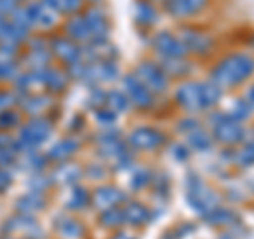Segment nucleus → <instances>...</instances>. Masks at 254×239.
<instances>
[{
	"label": "nucleus",
	"mask_w": 254,
	"mask_h": 239,
	"mask_svg": "<svg viewBox=\"0 0 254 239\" xmlns=\"http://www.w3.org/2000/svg\"><path fill=\"white\" fill-rule=\"evenodd\" d=\"M222 91H233L254 78V53L248 49L229 51L210 68L208 74Z\"/></svg>",
	"instance_id": "f257e3e1"
},
{
	"label": "nucleus",
	"mask_w": 254,
	"mask_h": 239,
	"mask_svg": "<svg viewBox=\"0 0 254 239\" xmlns=\"http://www.w3.org/2000/svg\"><path fill=\"white\" fill-rule=\"evenodd\" d=\"M208 129L212 131L216 144L220 146H240L244 140L254 135V129L250 125H244L229 115V110H212L208 113Z\"/></svg>",
	"instance_id": "f03ea898"
},
{
	"label": "nucleus",
	"mask_w": 254,
	"mask_h": 239,
	"mask_svg": "<svg viewBox=\"0 0 254 239\" xmlns=\"http://www.w3.org/2000/svg\"><path fill=\"white\" fill-rule=\"evenodd\" d=\"M185 201L197 216L205 218L212 210H216L218 205H222V197L214 188L208 186L197 172H187L185 176Z\"/></svg>",
	"instance_id": "7ed1b4c3"
},
{
	"label": "nucleus",
	"mask_w": 254,
	"mask_h": 239,
	"mask_svg": "<svg viewBox=\"0 0 254 239\" xmlns=\"http://www.w3.org/2000/svg\"><path fill=\"white\" fill-rule=\"evenodd\" d=\"M176 36L182 41L189 55H195V58H208L216 49V38H214L212 32L203 30L199 26H193V23L178 26Z\"/></svg>",
	"instance_id": "20e7f679"
},
{
	"label": "nucleus",
	"mask_w": 254,
	"mask_h": 239,
	"mask_svg": "<svg viewBox=\"0 0 254 239\" xmlns=\"http://www.w3.org/2000/svg\"><path fill=\"white\" fill-rule=\"evenodd\" d=\"M174 102L187 115L208 113L205 98H203V81H182L174 89Z\"/></svg>",
	"instance_id": "39448f33"
},
{
	"label": "nucleus",
	"mask_w": 254,
	"mask_h": 239,
	"mask_svg": "<svg viewBox=\"0 0 254 239\" xmlns=\"http://www.w3.org/2000/svg\"><path fill=\"white\" fill-rule=\"evenodd\" d=\"M53 133V125L47 119H32L26 125L19 127V138H17V148L19 150H34L41 146L45 140H49Z\"/></svg>",
	"instance_id": "423d86ee"
},
{
	"label": "nucleus",
	"mask_w": 254,
	"mask_h": 239,
	"mask_svg": "<svg viewBox=\"0 0 254 239\" xmlns=\"http://www.w3.org/2000/svg\"><path fill=\"white\" fill-rule=\"evenodd\" d=\"M133 74H136L155 95L165 93L170 89V81H172V78L165 74V70L161 68V63H159V61H153V60L140 61L138 68L133 70Z\"/></svg>",
	"instance_id": "0eeeda50"
},
{
	"label": "nucleus",
	"mask_w": 254,
	"mask_h": 239,
	"mask_svg": "<svg viewBox=\"0 0 254 239\" xmlns=\"http://www.w3.org/2000/svg\"><path fill=\"white\" fill-rule=\"evenodd\" d=\"M153 51L157 53V60H176V58H189V51L185 49L180 38L174 32L161 30L153 36Z\"/></svg>",
	"instance_id": "6e6552de"
},
{
	"label": "nucleus",
	"mask_w": 254,
	"mask_h": 239,
	"mask_svg": "<svg viewBox=\"0 0 254 239\" xmlns=\"http://www.w3.org/2000/svg\"><path fill=\"white\" fill-rule=\"evenodd\" d=\"M121 83H123V91L127 93V98L131 100V106L142 108V110H150V108L155 106L157 95L150 91L148 87L142 83L133 72L125 74V76L121 78Z\"/></svg>",
	"instance_id": "1a4fd4ad"
},
{
	"label": "nucleus",
	"mask_w": 254,
	"mask_h": 239,
	"mask_svg": "<svg viewBox=\"0 0 254 239\" xmlns=\"http://www.w3.org/2000/svg\"><path fill=\"white\" fill-rule=\"evenodd\" d=\"M127 144H129L133 150H157L165 144V133L157 127H150V125H140L136 127L129 135H127Z\"/></svg>",
	"instance_id": "9d476101"
},
{
	"label": "nucleus",
	"mask_w": 254,
	"mask_h": 239,
	"mask_svg": "<svg viewBox=\"0 0 254 239\" xmlns=\"http://www.w3.org/2000/svg\"><path fill=\"white\" fill-rule=\"evenodd\" d=\"M212 0H165L163 9L172 19H190L201 15Z\"/></svg>",
	"instance_id": "9b49d317"
},
{
	"label": "nucleus",
	"mask_w": 254,
	"mask_h": 239,
	"mask_svg": "<svg viewBox=\"0 0 254 239\" xmlns=\"http://www.w3.org/2000/svg\"><path fill=\"white\" fill-rule=\"evenodd\" d=\"M98 150L100 155L104 159H110L113 163H117L119 159H121L125 153H127V142L121 140V135H119V131H106L98 135Z\"/></svg>",
	"instance_id": "f8f14e48"
},
{
	"label": "nucleus",
	"mask_w": 254,
	"mask_h": 239,
	"mask_svg": "<svg viewBox=\"0 0 254 239\" xmlns=\"http://www.w3.org/2000/svg\"><path fill=\"white\" fill-rule=\"evenodd\" d=\"M51 53H55V58H60L62 61H66L68 66L83 61V58H85L81 45L74 43L72 38H68V36L53 38V41H51Z\"/></svg>",
	"instance_id": "ddd939ff"
},
{
	"label": "nucleus",
	"mask_w": 254,
	"mask_h": 239,
	"mask_svg": "<svg viewBox=\"0 0 254 239\" xmlns=\"http://www.w3.org/2000/svg\"><path fill=\"white\" fill-rule=\"evenodd\" d=\"M91 203H93L95 210L106 212V210L117 208V205H121V203H127V195L117 186H100V188L93 190Z\"/></svg>",
	"instance_id": "4468645a"
},
{
	"label": "nucleus",
	"mask_w": 254,
	"mask_h": 239,
	"mask_svg": "<svg viewBox=\"0 0 254 239\" xmlns=\"http://www.w3.org/2000/svg\"><path fill=\"white\" fill-rule=\"evenodd\" d=\"M205 222H208L210 227H216V229H235V227H240V214H237L231 205H218L216 210H212L208 216L203 218Z\"/></svg>",
	"instance_id": "2eb2a0df"
},
{
	"label": "nucleus",
	"mask_w": 254,
	"mask_h": 239,
	"mask_svg": "<svg viewBox=\"0 0 254 239\" xmlns=\"http://www.w3.org/2000/svg\"><path fill=\"white\" fill-rule=\"evenodd\" d=\"M85 21L89 26L91 32V43H100V41H108V19L106 13L102 9H89L85 15Z\"/></svg>",
	"instance_id": "dca6fc26"
},
{
	"label": "nucleus",
	"mask_w": 254,
	"mask_h": 239,
	"mask_svg": "<svg viewBox=\"0 0 254 239\" xmlns=\"http://www.w3.org/2000/svg\"><path fill=\"white\" fill-rule=\"evenodd\" d=\"M185 142L193 153H199V155H208L214 150V146H216V140H214V135L208 127H201V129L185 135Z\"/></svg>",
	"instance_id": "f3484780"
},
{
	"label": "nucleus",
	"mask_w": 254,
	"mask_h": 239,
	"mask_svg": "<svg viewBox=\"0 0 254 239\" xmlns=\"http://www.w3.org/2000/svg\"><path fill=\"white\" fill-rule=\"evenodd\" d=\"M28 11H30V17H32V21H34V26L43 28V30L53 28L55 23H58V17H60V13L49 9V6H47L43 0L28 4Z\"/></svg>",
	"instance_id": "a211bd4d"
},
{
	"label": "nucleus",
	"mask_w": 254,
	"mask_h": 239,
	"mask_svg": "<svg viewBox=\"0 0 254 239\" xmlns=\"http://www.w3.org/2000/svg\"><path fill=\"white\" fill-rule=\"evenodd\" d=\"M123 216H125V225L142 227L153 220V212L148 210V205L140 203V201H127L123 205Z\"/></svg>",
	"instance_id": "6ab92c4d"
},
{
	"label": "nucleus",
	"mask_w": 254,
	"mask_h": 239,
	"mask_svg": "<svg viewBox=\"0 0 254 239\" xmlns=\"http://www.w3.org/2000/svg\"><path fill=\"white\" fill-rule=\"evenodd\" d=\"M133 19L142 28H150L159 21V11L153 0H136L133 4Z\"/></svg>",
	"instance_id": "aec40b11"
},
{
	"label": "nucleus",
	"mask_w": 254,
	"mask_h": 239,
	"mask_svg": "<svg viewBox=\"0 0 254 239\" xmlns=\"http://www.w3.org/2000/svg\"><path fill=\"white\" fill-rule=\"evenodd\" d=\"M161 63V68L165 70V74L170 78H187L193 72V61L189 58H176V60H157Z\"/></svg>",
	"instance_id": "412c9836"
},
{
	"label": "nucleus",
	"mask_w": 254,
	"mask_h": 239,
	"mask_svg": "<svg viewBox=\"0 0 254 239\" xmlns=\"http://www.w3.org/2000/svg\"><path fill=\"white\" fill-rule=\"evenodd\" d=\"M55 231L64 237V239H83L85 237V225L76 218L70 216H60L55 220Z\"/></svg>",
	"instance_id": "4be33fe9"
},
{
	"label": "nucleus",
	"mask_w": 254,
	"mask_h": 239,
	"mask_svg": "<svg viewBox=\"0 0 254 239\" xmlns=\"http://www.w3.org/2000/svg\"><path fill=\"white\" fill-rule=\"evenodd\" d=\"M66 34L74 43H91V32L83 15H72L66 23Z\"/></svg>",
	"instance_id": "5701e85b"
},
{
	"label": "nucleus",
	"mask_w": 254,
	"mask_h": 239,
	"mask_svg": "<svg viewBox=\"0 0 254 239\" xmlns=\"http://www.w3.org/2000/svg\"><path fill=\"white\" fill-rule=\"evenodd\" d=\"M4 229L6 231H23V233L28 235V239H38V237H41V229H38L34 218L26 216V214H19V216L6 220Z\"/></svg>",
	"instance_id": "b1692460"
},
{
	"label": "nucleus",
	"mask_w": 254,
	"mask_h": 239,
	"mask_svg": "<svg viewBox=\"0 0 254 239\" xmlns=\"http://www.w3.org/2000/svg\"><path fill=\"white\" fill-rule=\"evenodd\" d=\"M76 150H78V142L74 138H64L58 142V144H53V148L47 153V159H49V161L66 163Z\"/></svg>",
	"instance_id": "393cba45"
},
{
	"label": "nucleus",
	"mask_w": 254,
	"mask_h": 239,
	"mask_svg": "<svg viewBox=\"0 0 254 239\" xmlns=\"http://www.w3.org/2000/svg\"><path fill=\"white\" fill-rule=\"evenodd\" d=\"M235 167L237 170H250L254 167V135L235 146Z\"/></svg>",
	"instance_id": "a878e982"
},
{
	"label": "nucleus",
	"mask_w": 254,
	"mask_h": 239,
	"mask_svg": "<svg viewBox=\"0 0 254 239\" xmlns=\"http://www.w3.org/2000/svg\"><path fill=\"white\" fill-rule=\"evenodd\" d=\"M17 212L19 214H26V216H32V214H36V212H41L45 210V199L41 193H26L23 197L17 199Z\"/></svg>",
	"instance_id": "bb28decb"
},
{
	"label": "nucleus",
	"mask_w": 254,
	"mask_h": 239,
	"mask_svg": "<svg viewBox=\"0 0 254 239\" xmlns=\"http://www.w3.org/2000/svg\"><path fill=\"white\" fill-rule=\"evenodd\" d=\"M153 180H155V174L150 167H136L129 176V188L133 193H140V190L153 186Z\"/></svg>",
	"instance_id": "cd10ccee"
},
{
	"label": "nucleus",
	"mask_w": 254,
	"mask_h": 239,
	"mask_svg": "<svg viewBox=\"0 0 254 239\" xmlns=\"http://www.w3.org/2000/svg\"><path fill=\"white\" fill-rule=\"evenodd\" d=\"M28 32L19 30L15 23H11V19L4 21V26L0 28V45H13V47H19L23 41H26Z\"/></svg>",
	"instance_id": "c85d7f7f"
},
{
	"label": "nucleus",
	"mask_w": 254,
	"mask_h": 239,
	"mask_svg": "<svg viewBox=\"0 0 254 239\" xmlns=\"http://www.w3.org/2000/svg\"><path fill=\"white\" fill-rule=\"evenodd\" d=\"M66 85H68V74H64L62 70H53V68L43 70V87H47L49 91L53 93L64 91Z\"/></svg>",
	"instance_id": "c756f323"
},
{
	"label": "nucleus",
	"mask_w": 254,
	"mask_h": 239,
	"mask_svg": "<svg viewBox=\"0 0 254 239\" xmlns=\"http://www.w3.org/2000/svg\"><path fill=\"white\" fill-rule=\"evenodd\" d=\"M229 115H231L235 121H240L244 125L250 123V119L254 117V110L250 108V104L244 100V95H237V98L231 102V108H229Z\"/></svg>",
	"instance_id": "7c9ffc66"
},
{
	"label": "nucleus",
	"mask_w": 254,
	"mask_h": 239,
	"mask_svg": "<svg viewBox=\"0 0 254 239\" xmlns=\"http://www.w3.org/2000/svg\"><path fill=\"white\" fill-rule=\"evenodd\" d=\"M17 142H13L9 135L0 133V165H13L17 161Z\"/></svg>",
	"instance_id": "2f4dec72"
},
{
	"label": "nucleus",
	"mask_w": 254,
	"mask_h": 239,
	"mask_svg": "<svg viewBox=\"0 0 254 239\" xmlns=\"http://www.w3.org/2000/svg\"><path fill=\"white\" fill-rule=\"evenodd\" d=\"M38 45H41V43H34V45H32V49H30L28 58H26L30 70H43V68H49V60H51V58H49V53L45 51V47H41V49H38Z\"/></svg>",
	"instance_id": "473e14b6"
},
{
	"label": "nucleus",
	"mask_w": 254,
	"mask_h": 239,
	"mask_svg": "<svg viewBox=\"0 0 254 239\" xmlns=\"http://www.w3.org/2000/svg\"><path fill=\"white\" fill-rule=\"evenodd\" d=\"M106 104L110 110L115 113H125V110L131 108V100L127 98L125 91H119V89H113V91H106Z\"/></svg>",
	"instance_id": "72a5a7b5"
},
{
	"label": "nucleus",
	"mask_w": 254,
	"mask_h": 239,
	"mask_svg": "<svg viewBox=\"0 0 254 239\" xmlns=\"http://www.w3.org/2000/svg\"><path fill=\"white\" fill-rule=\"evenodd\" d=\"M91 201V195L87 193V190L83 186H72V190H70V197L66 201V208L68 210H85L87 205H89Z\"/></svg>",
	"instance_id": "f704fd0d"
},
{
	"label": "nucleus",
	"mask_w": 254,
	"mask_h": 239,
	"mask_svg": "<svg viewBox=\"0 0 254 239\" xmlns=\"http://www.w3.org/2000/svg\"><path fill=\"white\" fill-rule=\"evenodd\" d=\"M100 222L104 229H117L125 225V216H123V208H110L106 212L100 214Z\"/></svg>",
	"instance_id": "c9c22d12"
},
{
	"label": "nucleus",
	"mask_w": 254,
	"mask_h": 239,
	"mask_svg": "<svg viewBox=\"0 0 254 239\" xmlns=\"http://www.w3.org/2000/svg\"><path fill=\"white\" fill-rule=\"evenodd\" d=\"M49 98L43 93H36V95H26L23 98V110L30 115H38V113H43V110L49 106Z\"/></svg>",
	"instance_id": "e433bc0d"
},
{
	"label": "nucleus",
	"mask_w": 254,
	"mask_h": 239,
	"mask_svg": "<svg viewBox=\"0 0 254 239\" xmlns=\"http://www.w3.org/2000/svg\"><path fill=\"white\" fill-rule=\"evenodd\" d=\"M78 176H81V170L76 165H68V163H62L58 174H55V180L62 182V184H76Z\"/></svg>",
	"instance_id": "4c0bfd02"
},
{
	"label": "nucleus",
	"mask_w": 254,
	"mask_h": 239,
	"mask_svg": "<svg viewBox=\"0 0 254 239\" xmlns=\"http://www.w3.org/2000/svg\"><path fill=\"white\" fill-rule=\"evenodd\" d=\"M201 127H205V125H203V121H199V119H197V115H189V117L180 119V121L176 123V131L182 135V138H185V135L193 133V131H197V129H201Z\"/></svg>",
	"instance_id": "58836bf2"
},
{
	"label": "nucleus",
	"mask_w": 254,
	"mask_h": 239,
	"mask_svg": "<svg viewBox=\"0 0 254 239\" xmlns=\"http://www.w3.org/2000/svg\"><path fill=\"white\" fill-rule=\"evenodd\" d=\"M11 23H15V26H17L19 30H23V32H30V28L34 26V21H32V17H30L28 6H19V9L11 15Z\"/></svg>",
	"instance_id": "ea45409f"
},
{
	"label": "nucleus",
	"mask_w": 254,
	"mask_h": 239,
	"mask_svg": "<svg viewBox=\"0 0 254 239\" xmlns=\"http://www.w3.org/2000/svg\"><path fill=\"white\" fill-rule=\"evenodd\" d=\"M170 155L176 163H187L190 155H193V150L187 146V142H172L170 144Z\"/></svg>",
	"instance_id": "a19ab883"
},
{
	"label": "nucleus",
	"mask_w": 254,
	"mask_h": 239,
	"mask_svg": "<svg viewBox=\"0 0 254 239\" xmlns=\"http://www.w3.org/2000/svg\"><path fill=\"white\" fill-rule=\"evenodd\" d=\"M19 125V115L15 110H0V129H13Z\"/></svg>",
	"instance_id": "79ce46f5"
},
{
	"label": "nucleus",
	"mask_w": 254,
	"mask_h": 239,
	"mask_svg": "<svg viewBox=\"0 0 254 239\" xmlns=\"http://www.w3.org/2000/svg\"><path fill=\"white\" fill-rule=\"evenodd\" d=\"M153 186H155V195L157 197H168L170 195V176L168 174H161V176H155V180H153Z\"/></svg>",
	"instance_id": "37998d69"
},
{
	"label": "nucleus",
	"mask_w": 254,
	"mask_h": 239,
	"mask_svg": "<svg viewBox=\"0 0 254 239\" xmlns=\"http://www.w3.org/2000/svg\"><path fill=\"white\" fill-rule=\"evenodd\" d=\"M95 119H98L100 125H113L115 119H117V113H115V110H110L108 106H104V108L95 110Z\"/></svg>",
	"instance_id": "c03bdc74"
},
{
	"label": "nucleus",
	"mask_w": 254,
	"mask_h": 239,
	"mask_svg": "<svg viewBox=\"0 0 254 239\" xmlns=\"http://www.w3.org/2000/svg\"><path fill=\"white\" fill-rule=\"evenodd\" d=\"M47 184H49V180H45L41 172H38L36 176L30 180V188H32V193H43V188H45Z\"/></svg>",
	"instance_id": "a18cd8bd"
},
{
	"label": "nucleus",
	"mask_w": 254,
	"mask_h": 239,
	"mask_svg": "<svg viewBox=\"0 0 254 239\" xmlns=\"http://www.w3.org/2000/svg\"><path fill=\"white\" fill-rule=\"evenodd\" d=\"M85 0H62V13H76Z\"/></svg>",
	"instance_id": "49530a36"
},
{
	"label": "nucleus",
	"mask_w": 254,
	"mask_h": 239,
	"mask_svg": "<svg viewBox=\"0 0 254 239\" xmlns=\"http://www.w3.org/2000/svg\"><path fill=\"white\" fill-rule=\"evenodd\" d=\"M11 182H13V174L6 172L4 167H0V193H4L11 186Z\"/></svg>",
	"instance_id": "de8ad7c7"
},
{
	"label": "nucleus",
	"mask_w": 254,
	"mask_h": 239,
	"mask_svg": "<svg viewBox=\"0 0 254 239\" xmlns=\"http://www.w3.org/2000/svg\"><path fill=\"white\" fill-rule=\"evenodd\" d=\"M15 95L9 91H0V110H9V106L13 104Z\"/></svg>",
	"instance_id": "09e8293b"
},
{
	"label": "nucleus",
	"mask_w": 254,
	"mask_h": 239,
	"mask_svg": "<svg viewBox=\"0 0 254 239\" xmlns=\"http://www.w3.org/2000/svg\"><path fill=\"white\" fill-rule=\"evenodd\" d=\"M242 95H244V100L250 104V108L254 110V83H248V87L244 89V93H242Z\"/></svg>",
	"instance_id": "8fccbe9b"
},
{
	"label": "nucleus",
	"mask_w": 254,
	"mask_h": 239,
	"mask_svg": "<svg viewBox=\"0 0 254 239\" xmlns=\"http://www.w3.org/2000/svg\"><path fill=\"white\" fill-rule=\"evenodd\" d=\"M89 176L91 178H104V172H102L100 165H89Z\"/></svg>",
	"instance_id": "3c124183"
},
{
	"label": "nucleus",
	"mask_w": 254,
	"mask_h": 239,
	"mask_svg": "<svg viewBox=\"0 0 254 239\" xmlns=\"http://www.w3.org/2000/svg\"><path fill=\"white\" fill-rule=\"evenodd\" d=\"M43 2H45L47 6H49V9L62 13V0H43Z\"/></svg>",
	"instance_id": "603ef678"
},
{
	"label": "nucleus",
	"mask_w": 254,
	"mask_h": 239,
	"mask_svg": "<svg viewBox=\"0 0 254 239\" xmlns=\"http://www.w3.org/2000/svg\"><path fill=\"white\" fill-rule=\"evenodd\" d=\"M110 239H136V237L129 235V233H127V231H119V233H115V235L110 237Z\"/></svg>",
	"instance_id": "864d4df0"
},
{
	"label": "nucleus",
	"mask_w": 254,
	"mask_h": 239,
	"mask_svg": "<svg viewBox=\"0 0 254 239\" xmlns=\"http://www.w3.org/2000/svg\"><path fill=\"white\" fill-rule=\"evenodd\" d=\"M218 239H235V235L231 233V231H225V233H220Z\"/></svg>",
	"instance_id": "5fc2aeb1"
},
{
	"label": "nucleus",
	"mask_w": 254,
	"mask_h": 239,
	"mask_svg": "<svg viewBox=\"0 0 254 239\" xmlns=\"http://www.w3.org/2000/svg\"><path fill=\"white\" fill-rule=\"evenodd\" d=\"M248 51H252V53H254V32L248 36Z\"/></svg>",
	"instance_id": "6e6d98bb"
},
{
	"label": "nucleus",
	"mask_w": 254,
	"mask_h": 239,
	"mask_svg": "<svg viewBox=\"0 0 254 239\" xmlns=\"http://www.w3.org/2000/svg\"><path fill=\"white\" fill-rule=\"evenodd\" d=\"M163 239H178V237H176V233H172V231H170V233L163 235Z\"/></svg>",
	"instance_id": "4d7b16f0"
},
{
	"label": "nucleus",
	"mask_w": 254,
	"mask_h": 239,
	"mask_svg": "<svg viewBox=\"0 0 254 239\" xmlns=\"http://www.w3.org/2000/svg\"><path fill=\"white\" fill-rule=\"evenodd\" d=\"M4 21H6V19H4V15H2V13H0V28H2V26H4Z\"/></svg>",
	"instance_id": "13d9d810"
},
{
	"label": "nucleus",
	"mask_w": 254,
	"mask_h": 239,
	"mask_svg": "<svg viewBox=\"0 0 254 239\" xmlns=\"http://www.w3.org/2000/svg\"><path fill=\"white\" fill-rule=\"evenodd\" d=\"M252 195H254V184H252Z\"/></svg>",
	"instance_id": "bf43d9fd"
},
{
	"label": "nucleus",
	"mask_w": 254,
	"mask_h": 239,
	"mask_svg": "<svg viewBox=\"0 0 254 239\" xmlns=\"http://www.w3.org/2000/svg\"><path fill=\"white\" fill-rule=\"evenodd\" d=\"M17 2H21V0H17Z\"/></svg>",
	"instance_id": "052dcab7"
}]
</instances>
